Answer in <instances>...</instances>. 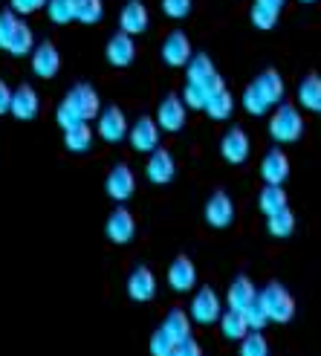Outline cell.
<instances>
[{
  "label": "cell",
  "instance_id": "cell-1",
  "mask_svg": "<svg viewBox=\"0 0 321 356\" xmlns=\"http://www.w3.org/2000/svg\"><path fill=\"white\" fill-rule=\"evenodd\" d=\"M99 93L93 90L90 84H76L73 90H69L64 96V102L58 104V111H56V122L61 124V131L67 128H73V124L79 122H90L99 116Z\"/></svg>",
  "mask_w": 321,
  "mask_h": 356
},
{
  "label": "cell",
  "instance_id": "cell-2",
  "mask_svg": "<svg viewBox=\"0 0 321 356\" xmlns=\"http://www.w3.org/2000/svg\"><path fill=\"white\" fill-rule=\"evenodd\" d=\"M258 301H261V307H263V313H266V318H270V322L287 325L290 318L295 316V298H293V293L283 287V284H278V281L266 284V287L258 293Z\"/></svg>",
  "mask_w": 321,
  "mask_h": 356
},
{
  "label": "cell",
  "instance_id": "cell-3",
  "mask_svg": "<svg viewBox=\"0 0 321 356\" xmlns=\"http://www.w3.org/2000/svg\"><path fill=\"white\" fill-rule=\"evenodd\" d=\"M186 79H188L186 84L197 87V90L206 96V102L226 87V84H223V76L217 73V70H214V64H211V58L206 56V52L188 58V64H186Z\"/></svg>",
  "mask_w": 321,
  "mask_h": 356
},
{
  "label": "cell",
  "instance_id": "cell-4",
  "mask_svg": "<svg viewBox=\"0 0 321 356\" xmlns=\"http://www.w3.org/2000/svg\"><path fill=\"white\" fill-rule=\"evenodd\" d=\"M270 134L275 142H298L301 134H304V119H301L298 108L293 104H278V111L270 119Z\"/></svg>",
  "mask_w": 321,
  "mask_h": 356
},
{
  "label": "cell",
  "instance_id": "cell-5",
  "mask_svg": "<svg viewBox=\"0 0 321 356\" xmlns=\"http://www.w3.org/2000/svg\"><path fill=\"white\" fill-rule=\"evenodd\" d=\"M186 116H188V108L183 104V99L176 96V93H168L163 102H159V108H156V128L159 131H168V134H176V131H183V124H186Z\"/></svg>",
  "mask_w": 321,
  "mask_h": 356
},
{
  "label": "cell",
  "instance_id": "cell-6",
  "mask_svg": "<svg viewBox=\"0 0 321 356\" xmlns=\"http://www.w3.org/2000/svg\"><path fill=\"white\" fill-rule=\"evenodd\" d=\"M220 313H223V305H220L217 293H214L211 287H200L197 293H194L188 318H194L197 325H214L220 318Z\"/></svg>",
  "mask_w": 321,
  "mask_h": 356
},
{
  "label": "cell",
  "instance_id": "cell-7",
  "mask_svg": "<svg viewBox=\"0 0 321 356\" xmlns=\"http://www.w3.org/2000/svg\"><path fill=\"white\" fill-rule=\"evenodd\" d=\"M255 90V96L266 104V108H278L281 104V99H283V93H287V84H283V79H281V73L278 70H263V73L249 84Z\"/></svg>",
  "mask_w": 321,
  "mask_h": 356
},
{
  "label": "cell",
  "instance_id": "cell-8",
  "mask_svg": "<svg viewBox=\"0 0 321 356\" xmlns=\"http://www.w3.org/2000/svg\"><path fill=\"white\" fill-rule=\"evenodd\" d=\"M159 131L156 128V122L151 116H139L131 128H128V139H131V145L139 151V154H151L159 148Z\"/></svg>",
  "mask_w": 321,
  "mask_h": 356
},
{
  "label": "cell",
  "instance_id": "cell-9",
  "mask_svg": "<svg viewBox=\"0 0 321 356\" xmlns=\"http://www.w3.org/2000/svg\"><path fill=\"white\" fill-rule=\"evenodd\" d=\"M220 154L226 163L231 165H243L249 154H252V142H249V134L243 128H229L223 142H220Z\"/></svg>",
  "mask_w": 321,
  "mask_h": 356
},
{
  "label": "cell",
  "instance_id": "cell-10",
  "mask_svg": "<svg viewBox=\"0 0 321 356\" xmlns=\"http://www.w3.org/2000/svg\"><path fill=\"white\" fill-rule=\"evenodd\" d=\"M61 70V52L52 41H44L32 49V73L38 79H56Z\"/></svg>",
  "mask_w": 321,
  "mask_h": 356
},
{
  "label": "cell",
  "instance_id": "cell-11",
  "mask_svg": "<svg viewBox=\"0 0 321 356\" xmlns=\"http://www.w3.org/2000/svg\"><path fill=\"white\" fill-rule=\"evenodd\" d=\"M38 111H41V99H38V93H35V87H29V84L15 87L12 102H9V113L15 119H21V122H29V119L38 116Z\"/></svg>",
  "mask_w": 321,
  "mask_h": 356
},
{
  "label": "cell",
  "instance_id": "cell-12",
  "mask_svg": "<svg viewBox=\"0 0 321 356\" xmlns=\"http://www.w3.org/2000/svg\"><path fill=\"white\" fill-rule=\"evenodd\" d=\"M148 24H151V17H148V9H145V3L142 0H128V3L122 6V12H119V32H124V35H142L148 29Z\"/></svg>",
  "mask_w": 321,
  "mask_h": 356
},
{
  "label": "cell",
  "instance_id": "cell-13",
  "mask_svg": "<svg viewBox=\"0 0 321 356\" xmlns=\"http://www.w3.org/2000/svg\"><path fill=\"white\" fill-rule=\"evenodd\" d=\"M261 177L266 186H283L290 177V156L283 154L281 148H272L266 151L263 163H261Z\"/></svg>",
  "mask_w": 321,
  "mask_h": 356
},
{
  "label": "cell",
  "instance_id": "cell-14",
  "mask_svg": "<svg viewBox=\"0 0 321 356\" xmlns=\"http://www.w3.org/2000/svg\"><path fill=\"white\" fill-rule=\"evenodd\" d=\"M99 136L104 142H122L124 136H128V116L122 113V108H104L99 116Z\"/></svg>",
  "mask_w": 321,
  "mask_h": 356
},
{
  "label": "cell",
  "instance_id": "cell-15",
  "mask_svg": "<svg viewBox=\"0 0 321 356\" xmlns=\"http://www.w3.org/2000/svg\"><path fill=\"white\" fill-rule=\"evenodd\" d=\"M136 191V177H133V168L128 163H119L110 168L107 174V194H110L113 200H128L131 194Z\"/></svg>",
  "mask_w": 321,
  "mask_h": 356
},
{
  "label": "cell",
  "instance_id": "cell-16",
  "mask_svg": "<svg viewBox=\"0 0 321 356\" xmlns=\"http://www.w3.org/2000/svg\"><path fill=\"white\" fill-rule=\"evenodd\" d=\"M168 284H171V290H176V293H188L194 284H197V266H194V261L188 255H176L171 261Z\"/></svg>",
  "mask_w": 321,
  "mask_h": 356
},
{
  "label": "cell",
  "instance_id": "cell-17",
  "mask_svg": "<svg viewBox=\"0 0 321 356\" xmlns=\"http://www.w3.org/2000/svg\"><path fill=\"white\" fill-rule=\"evenodd\" d=\"M235 218V203L226 191H214L208 203H206V223L214 226V229H226Z\"/></svg>",
  "mask_w": 321,
  "mask_h": 356
},
{
  "label": "cell",
  "instance_id": "cell-18",
  "mask_svg": "<svg viewBox=\"0 0 321 356\" xmlns=\"http://www.w3.org/2000/svg\"><path fill=\"white\" fill-rule=\"evenodd\" d=\"M107 238H110L113 243H131L133 241V235H136V220H133V215L124 206H119V209H113V215L107 218Z\"/></svg>",
  "mask_w": 321,
  "mask_h": 356
},
{
  "label": "cell",
  "instance_id": "cell-19",
  "mask_svg": "<svg viewBox=\"0 0 321 356\" xmlns=\"http://www.w3.org/2000/svg\"><path fill=\"white\" fill-rule=\"evenodd\" d=\"M145 174H148V180L154 186H165L174 180V174H176V163H174V156L165 151V148H156L151 151V159H148V165H145Z\"/></svg>",
  "mask_w": 321,
  "mask_h": 356
},
{
  "label": "cell",
  "instance_id": "cell-20",
  "mask_svg": "<svg viewBox=\"0 0 321 356\" xmlns=\"http://www.w3.org/2000/svg\"><path fill=\"white\" fill-rule=\"evenodd\" d=\"M191 58V41H188V35L186 32H171L165 44H163V61L168 67H186Z\"/></svg>",
  "mask_w": 321,
  "mask_h": 356
},
{
  "label": "cell",
  "instance_id": "cell-21",
  "mask_svg": "<svg viewBox=\"0 0 321 356\" xmlns=\"http://www.w3.org/2000/svg\"><path fill=\"white\" fill-rule=\"evenodd\" d=\"M136 58V44L131 35L124 32H116L110 41H107V61H110L113 67H131Z\"/></svg>",
  "mask_w": 321,
  "mask_h": 356
},
{
  "label": "cell",
  "instance_id": "cell-22",
  "mask_svg": "<svg viewBox=\"0 0 321 356\" xmlns=\"http://www.w3.org/2000/svg\"><path fill=\"white\" fill-rule=\"evenodd\" d=\"M128 293L133 301H151L156 296V275L148 266H136L128 278Z\"/></svg>",
  "mask_w": 321,
  "mask_h": 356
},
{
  "label": "cell",
  "instance_id": "cell-23",
  "mask_svg": "<svg viewBox=\"0 0 321 356\" xmlns=\"http://www.w3.org/2000/svg\"><path fill=\"white\" fill-rule=\"evenodd\" d=\"M258 290H255V284L252 278H246V275H238L235 281L229 284V293H226V301H229V310H243L249 301H255Z\"/></svg>",
  "mask_w": 321,
  "mask_h": 356
},
{
  "label": "cell",
  "instance_id": "cell-24",
  "mask_svg": "<svg viewBox=\"0 0 321 356\" xmlns=\"http://www.w3.org/2000/svg\"><path fill=\"white\" fill-rule=\"evenodd\" d=\"M64 145H67V151H73V154L90 151V145H93L90 122H79V124H73V128H67L64 131Z\"/></svg>",
  "mask_w": 321,
  "mask_h": 356
},
{
  "label": "cell",
  "instance_id": "cell-25",
  "mask_svg": "<svg viewBox=\"0 0 321 356\" xmlns=\"http://www.w3.org/2000/svg\"><path fill=\"white\" fill-rule=\"evenodd\" d=\"M298 104L307 108L310 113L321 111V79H318V73H310L304 81L298 84Z\"/></svg>",
  "mask_w": 321,
  "mask_h": 356
},
{
  "label": "cell",
  "instance_id": "cell-26",
  "mask_svg": "<svg viewBox=\"0 0 321 356\" xmlns=\"http://www.w3.org/2000/svg\"><path fill=\"white\" fill-rule=\"evenodd\" d=\"M163 330L171 336L174 345L188 339V336H191V318H188V313L186 310H171L165 316V322H163Z\"/></svg>",
  "mask_w": 321,
  "mask_h": 356
},
{
  "label": "cell",
  "instance_id": "cell-27",
  "mask_svg": "<svg viewBox=\"0 0 321 356\" xmlns=\"http://www.w3.org/2000/svg\"><path fill=\"white\" fill-rule=\"evenodd\" d=\"M258 206L266 218L275 215L281 209H287V191H283V186H263L258 194Z\"/></svg>",
  "mask_w": 321,
  "mask_h": 356
},
{
  "label": "cell",
  "instance_id": "cell-28",
  "mask_svg": "<svg viewBox=\"0 0 321 356\" xmlns=\"http://www.w3.org/2000/svg\"><path fill=\"white\" fill-rule=\"evenodd\" d=\"M266 229H270V235L272 238H290L295 232V215H293V209H281L275 211V215L266 218Z\"/></svg>",
  "mask_w": 321,
  "mask_h": 356
},
{
  "label": "cell",
  "instance_id": "cell-29",
  "mask_svg": "<svg viewBox=\"0 0 321 356\" xmlns=\"http://www.w3.org/2000/svg\"><path fill=\"white\" fill-rule=\"evenodd\" d=\"M203 111L208 113V119L223 122V119H229V116H231V111H235V99H231V93L223 87L220 93H214V96L206 102V108H203Z\"/></svg>",
  "mask_w": 321,
  "mask_h": 356
},
{
  "label": "cell",
  "instance_id": "cell-30",
  "mask_svg": "<svg viewBox=\"0 0 321 356\" xmlns=\"http://www.w3.org/2000/svg\"><path fill=\"white\" fill-rule=\"evenodd\" d=\"M35 47V35L29 29V24L24 21H17L15 32H12V38L6 44V52H12V56H29V49Z\"/></svg>",
  "mask_w": 321,
  "mask_h": 356
},
{
  "label": "cell",
  "instance_id": "cell-31",
  "mask_svg": "<svg viewBox=\"0 0 321 356\" xmlns=\"http://www.w3.org/2000/svg\"><path fill=\"white\" fill-rule=\"evenodd\" d=\"M220 330H223V336L229 342H240L243 336L249 333V327H246V322H243V316L238 313V310H226V313H220Z\"/></svg>",
  "mask_w": 321,
  "mask_h": 356
},
{
  "label": "cell",
  "instance_id": "cell-32",
  "mask_svg": "<svg viewBox=\"0 0 321 356\" xmlns=\"http://www.w3.org/2000/svg\"><path fill=\"white\" fill-rule=\"evenodd\" d=\"M73 12H76V21L79 24H99L101 15H104V3L101 0H73Z\"/></svg>",
  "mask_w": 321,
  "mask_h": 356
},
{
  "label": "cell",
  "instance_id": "cell-33",
  "mask_svg": "<svg viewBox=\"0 0 321 356\" xmlns=\"http://www.w3.org/2000/svg\"><path fill=\"white\" fill-rule=\"evenodd\" d=\"M240 356H270V342L263 339V330H249L240 339Z\"/></svg>",
  "mask_w": 321,
  "mask_h": 356
},
{
  "label": "cell",
  "instance_id": "cell-34",
  "mask_svg": "<svg viewBox=\"0 0 321 356\" xmlns=\"http://www.w3.org/2000/svg\"><path fill=\"white\" fill-rule=\"evenodd\" d=\"M47 15L52 24H73L76 12H73V0H47Z\"/></svg>",
  "mask_w": 321,
  "mask_h": 356
},
{
  "label": "cell",
  "instance_id": "cell-35",
  "mask_svg": "<svg viewBox=\"0 0 321 356\" xmlns=\"http://www.w3.org/2000/svg\"><path fill=\"white\" fill-rule=\"evenodd\" d=\"M240 316H243V322H246L249 330H263L266 325H270V318H266V313H263V307H261L258 296H255V301H249V305L240 310Z\"/></svg>",
  "mask_w": 321,
  "mask_h": 356
},
{
  "label": "cell",
  "instance_id": "cell-36",
  "mask_svg": "<svg viewBox=\"0 0 321 356\" xmlns=\"http://www.w3.org/2000/svg\"><path fill=\"white\" fill-rule=\"evenodd\" d=\"M17 17L12 9H3L0 12V49H6V44H9V38H12V32H15V26H17Z\"/></svg>",
  "mask_w": 321,
  "mask_h": 356
},
{
  "label": "cell",
  "instance_id": "cell-37",
  "mask_svg": "<svg viewBox=\"0 0 321 356\" xmlns=\"http://www.w3.org/2000/svg\"><path fill=\"white\" fill-rule=\"evenodd\" d=\"M163 12L174 21H180V17H188L191 12V0H163Z\"/></svg>",
  "mask_w": 321,
  "mask_h": 356
},
{
  "label": "cell",
  "instance_id": "cell-38",
  "mask_svg": "<svg viewBox=\"0 0 321 356\" xmlns=\"http://www.w3.org/2000/svg\"><path fill=\"white\" fill-rule=\"evenodd\" d=\"M168 350H174V342H171V336L159 327L154 336H151V353L154 356H165Z\"/></svg>",
  "mask_w": 321,
  "mask_h": 356
},
{
  "label": "cell",
  "instance_id": "cell-39",
  "mask_svg": "<svg viewBox=\"0 0 321 356\" xmlns=\"http://www.w3.org/2000/svg\"><path fill=\"white\" fill-rule=\"evenodd\" d=\"M252 24L258 26V29H272L275 24H278V15H272L270 9H263V6H252Z\"/></svg>",
  "mask_w": 321,
  "mask_h": 356
},
{
  "label": "cell",
  "instance_id": "cell-40",
  "mask_svg": "<svg viewBox=\"0 0 321 356\" xmlns=\"http://www.w3.org/2000/svg\"><path fill=\"white\" fill-rule=\"evenodd\" d=\"M174 356H203V348H200V342L194 339V336H188V339L174 345Z\"/></svg>",
  "mask_w": 321,
  "mask_h": 356
},
{
  "label": "cell",
  "instance_id": "cell-41",
  "mask_svg": "<svg viewBox=\"0 0 321 356\" xmlns=\"http://www.w3.org/2000/svg\"><path fill=\"white\" fill-rule=\"evenodd\" d=\"M41 6H47V0H12V12L15 15H32Z\"/></svg>",
  "mask_w": 321,
  "mask_h": 356
},
{
  "label": "cell",
  "instance_id": "cell-42",
  "mask_svg": "<svg viewBox=\"0 0 321 356\" xmlns=\"http://www.w3.org/2000/svg\"><path fill=\"white\" fill-rule=\"evenodd\" d=\"M9 102H12V90H9V84L0 79V116L9 113Z\"/></svg>",
  "mask_w": 321,
  "mask_h": 356
},
{
  "label": "cell",
  "instance_id": "cell-43",
  "mask_svg": "<svg viewBox=\"0 0 321 356\" xmlns=\"http://www.w3.org/2000/svg\"><path fill=\"white\" fill-rule=\"evenodd\" d=\"M258 6H263V9H270L272 15H281V9H283V3H287V0H255Z\"/></svg>",
  "mask_w": 321,
  "mask_h": 356
},
{
  "label": "cell",
  "instance_id": "cell-44",
  "mask_svg": "<svg viewBox=\"0 0 321 356\" xmlns=\"http://www.w3.org/2000/svg\"><path fill=\"white\" fill-rule=\"evenodd\" d=\"M301 3H315V0H301Z\"/></svg>",
  "mask_w": 321,
  "mask_h": 356
},
{
  "label": "cell",
  "instance_id": "cell-45",
  "mask_svg": "<svg viewBox=\"0 0 321 356\" xmlns=\"http://www.w3.org/2000/svg\"><path fill=\"white\" fill-rule=\"evenodd\" d=\"M165 356H174V350H168V353H165Z\"/></svg>",
  "mask_w": 321,
  "mask_h": 356
}]
</instances>
